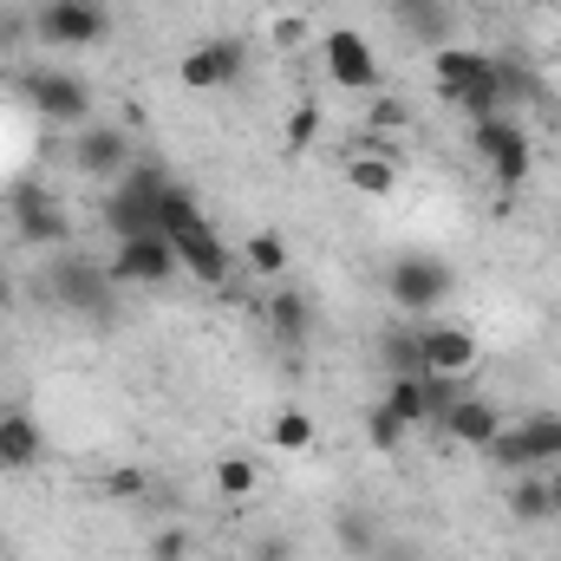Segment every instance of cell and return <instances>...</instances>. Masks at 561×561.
Returning <instances> with one entry per match:
<instances>
[{"instance_id": "obj_1", "label": "cell", "mask_w": 561, "mask_h": 561, "mask_svg": "<svg viewBox=\"0 0 561 561\" xmlns=\"http://www.w3.org/2000/svg\"><path fill=\"white\" fill-rule=\"evenodd\" d=\"M163 183H170V170H157V163H131L118 183H105V229H112V242H131V236H157V203H163Z\"/></svg>"}, {"instance_id": "obj_2", "label": "cell", "mask_w": 561, "mask_h": 561, "mask_svg": "<svg viewBox=\"0 0 561 561\" xmlns=\"http://www.w3.org/2000/svg\"><path fill=\"white\" fill-rule=\"evenodd\" d=\"M450 294H457V268H450L444 255L412 249V255H392V262H386V300H392L399 313H412V320L437 313Z\"/></svg>"}, {"instance_id": "obj_3", "label": "cell", "mask_w": 561, "mask_h": 561, "mask_svg": "<svg viewBox=\"0 0 561 561\" xmlns=\"http://www.w3.org/2000/svg\"><path fill=\"white\" fill-rule=\"evenodd\" d=\"M470 150H477V163L490 170V183L503 190V196H516L523 183H529V170H536V144L529 131L503 112V118H477L470 125Z\"/></svg>"}, {"instance_id": "obj_4", "label": "cell", "mask_w": 561, "mask_h": 561, "mask_svg": "<svg viewBox=\"0 0 561 561\" xmlns=\"http://www.w3.org/2000/svg\"><path fill=\"white\" fill-rule=\"evenodd\" d=\"M7 209H13V229L26 249H66L72 242V209L39 183V176H20L7 190Z\"/></svg>"}, {"instance_id": "obj_5", "label": "cell", "mask_w": 561, "mask_h": 561, "mask_svg": "<svg viewBox=\"0 0 561 561\" xmlns=\"http://www.w3.org/2000/svg\"><path fill=\"white\" fill-rule=\"evenodd\" d=\"M26 105L46 118V125H66V131H79V125H92V85H85V72H66V66H39V72H26Z\"/></svg>"}, {"instance_id": "obj_6", "label": "cell", "mask_w": 561, "mask_h": 561, "mask_svg": "<svg viewBox=\"0 0 561 561\" xmlns=\"http://www.w3.org/2000/svg\"><path fill=\"white\" fill-rule=\"evenodd\" d=\"M105 0H39L33 7V33L59 53H79V46H99L105 39Z\"/></svg>"}, {"instance_id": "obj_7", "label": "cell", "mask_w": 561, "mask_h": 561, "mask_svg": "<svg viewBox=\"0 0 561 561\" xmlns=\"http://www.w3.org/2000/svg\"><path fill=\"white\" fill-rule=\"evenodd\" d=\"M490 463H503V470H549V463H561V412H536L523 424H503V437L490 444Z\"/></svg>"}, {"instance_id": "obj_8", "label": "cell", "mask_w": 561, "mask_h": 561, "mask_svg": "<svg viewBox=\"0 0 561 561\" xmlns=\"http://www.w3.org/2000/svg\"><path fill=\"white\" fill-rule=\"evenodd\" d=\"M320 66H327V79L340 85V92H379V53H373V39L359 33V26H333V33H320Z\"/></svg>"}, {"instance_id": "obj_9", "label": "cell", "mask_w": 561, "mask_h": 561, "mask_svg": "<svg viewBox=\"0 0 561 561\" xmlns=\"http://www.w3.org/2000/svg\"><path fill=\"white\" fill-rule=\"evenodd\" d=\"M477 366H483V346H477L470 327H457V320H424L419 327V373H431V379H470Z\"/></svg>"}, {"instance_id": "obj_10", "label": "cell", "mask_w": 561, "mask_h": 561, "mask_svg": "<svg viewBox=\"0 0 561 561\" xmlns=\"http://www.w3.org/2000/svg\"><path fill=\"white\" fill-rule=\"evenodd\" d=\"M131 163H138V144H131L125 125H79V131H72V170H79V176L118 183Z\"/></svg>"}, {"instance_id": "obj_11", "label": "cell", "mask_w": 561, "mask_h": 561, "mask_svg": "<svg viewBox=\"0 0 561 561\" xmlns=\"http://www.w3.org/2000/svg\"><path fill=\"white\" fill-rule=\"evenodd\" d=\"M249 72V46L242 39H203V46H190L183 59H176V85L183 92H222V85H236Z\"/></svg>"}, {"instance_id": "obj_12", "label": "cell", "mask_w": 561, "mask_h": 561, "mask_svg": "<svg viewBox=\"0 0 561 561\" xmlns=\"http://www.w3.org/2000/svg\"><path fill=\"white\" fill-rule=\"evenodd\" d=\"M53 300L59 307H72V313H92V320H105V307H112V294H118V280L112 268H99V262H79V255H66V262H53Z\"/></svg>"}, {"instance_id": "obj_13", "label": "cell", "mask_w": 561, "mask_h": 561, "mask_svg": "<svg viewBox=\"0 0 561 561\" xmlns=\"http://www.w3.org/2000/svg\"><path fill=\"white\" fill-rule=\"evenodd\" d=\"M105 268H112L118 287H163V280L183 275V262H176V249H170L163 236H131V242H118Z\"/></svg>"}, {"instance_id": "obj_14", "label": "cell", "mask_w": 561, "mask_h": 561, "mask_svg": "<svg viewBox=\"0 0 561 561\" xmlns=\"http://www.w3.org/2000/svg\"><path fill=\"white\" fill-rule=\"evenodd\" d=\"M437 431H444L450 444H463V450H490V444L503 437V412H496L483 392H463V399H450V405H444Z\"/></svg>"}, {"instance_id": "obj_15", "label": "cell", "mask_w": 561, "mask_h": 561, "mask_svg": "<svg viewBox=\"0 0 561 561\" xmlns=\"http://www.w3.org/2000/svg\"><path fill=\"white\" fill-rule=\"evenodd\" d=\"M496 72V59L490 53H477V46H437L431 53V79H437V99H457V92H470L477 79H490Z\"/></svg>"}, {"instance_id": "obj_16", "label": "cell", "mask_w": 561, "mask_h": 561, "mask_svg": "<svg viewBox=\"0 0 561 561\" xmlns=\"http://www.w3.org/2000/svg\"><path fill=\"white\" fill-rule=\"evenodd\" d=\"M176 262H183V275H196L203 287H229V275H236V255H229L222 229H209V236L183 242V249H176Z\"/></svg>"}, {"instance_id": "obj_17", "label": "cell", "mask_w": 561, "mask_h": 561, "mask_svg": "<svg viewBox=\"0 0 561 561\" xmlns=\"http://www.w3.org/2000/svg\"><path fill=\"white\" fill-rule=\"evenodd\" d=\"M399 183H405V170H399V157H392V150H353V157H346V190H359V196H379V203H386Z\"/></svg>"}, {"instance_id": "obj_18", "label": "cell", "mask_w": 561, "mask_h": 561, "mask_svg": "<svg viewBox=\"0 0 561 561\" xmlns=\"http://www.w3.org/2000/svg\"><path fill=\"white\" fill-rule=\"evenodd\" d=\"M46 457V431L26 412H0V470H33Z\"/></svg>"}, {"instance_id": "obj_19", "label": "cell", "mask_w": 561, "mask_h": 561, "mask_svg": "<svg viewBox=\"0 0 561 561\" xmlns=\"http://www.w3.org/2000/svg\"><path fill=\"white\" fill-rule=\"evenodd\" d=\"M268 327H275L280 346H300V340L313 333V300H307L300 287L275 280V294H268Z\"/></svg>"}, {"instance_id": "obj_20", "label": "cell", "mask_w": 561, "mask_h": 561, "mask_svg": "<svg viewBox=\"0 0 561 561\" xmlns=\"http://www.w3.org/2000/svg\"><path fill=\"white\" fill-rule=\"evenodd\" d=\"M510 516L516 523H556V496H549V470H516V483H510Z\"/></svg>"}, {"instance_id": "obj_21", "label": "cell", "mask_w": 561, "mask_h": 561, "mask_svg": "<svg viewBox=\"0 0 561 561\" xmlns=\"http://www.w3.org/2000/svg\"><path fill=\"white\" fill-rule=\"evenodd\" d=\"M236 262H242L255 280H287V262H294V255H287V236H280V229H255V236L242 242Z\"/></svg>"}, {"instance_id": "obj_22", "label": "cell", "mask_w": 561, "mask_h": 561, "mask_svg": "<svg viewBox=\"0 0 561 561\" xmlns=\"http://www.w3.org/2000/svg\"><path fill=\"white\" fill-rule=\"evenodd\" d=\"M333 542H340L353 561H366V556H379L386 529H379V516H373V510H340V516H333Z\"/></svg>"}, {"instance_id": "obj_23", "label": "cell", "mask_w": 561, "mask_h": 561, "mask_svg": "<svg viewBox=\"0 0 561 561\" xmlns=\"http://www.w3.org/2000/svg\"><path fill=\"white\" fill-rule=\"evenodd\" d=\"M313 437H320L313 419H307V412H294V405H280L275 419H268V444H275L280 457H307V450H313Z\"/></svg>"}, {"instance_id": "obj_24", "label": "cell", "mask_w": 561, "mask_h": 561, "mask_svg": "<svg viewBox=\"0 0 561 561\" xmlns=\"http://www.w3.org/2000/svg\"><path fill=\"white\" fill-rule=\"evenodd\" d=\"M405 125H412V105L392 99V92H373V105H366V131H373V138H399Z\"/></svg>"}, {"instance_id": "obj_25", "label": "cell", "mask_w": 561, "mask_h": 561, "mask_svg": "<svg viewBox=\"0 0 561 561\" xmlns=\"http://www.w3.org/2000/svg\"><path fill=\"white\" fill-rule=\"evenodd\" d=\"M379 359H386V379L392 373H419V327H386Z\"/></svg>"}, {"instance_id": "obj_26", "label": "cell", "mask_w": 561, "mask_h": 561, "mask_svg": "<svg viewBox=\"0 0 561 561\" xmlns=\"http://www.w3.org/2000/svg\"><path fill=\"white\" fill-rule=\"evenodd\" d=\"M216 490H222L229 503H242V496L262 490V470H255L249 457H222V463H216Z\"/></svg>"}, {"instance_id": "obj_27", "label": "cell", "mask_w": 561, "mask_h": 561, "mask_svg": "<svg viewBox=\"0 0 561 561\" xmlns=\"http://www.w3.org/2000/svg\"><path fill=\"white\" fill-rule=\"evenodd\" d=\"M405 431H412V424L399 419V412H386V405H373V412H366V444H373V450H399V444H405Z\"/></svg>"}, {"instance_id": "obj_28", "label": "cell", "mask_w": 561, "mask_h": 561, "mask_svg": "<svg viewBox=\"0 0 561 561\" xmlns=\"http://www.w3.org/2000/svg\"><path fill=\"white\" fill-rule=\"evenodd\" d=\"M320 138V105H294L287 112V150H307Z\"/></svg>"}, {"instance_id": "obj_29", "label": "cell", "mask_w": 561, "mask_h": 561, "mask_svg": "<svg viewBox=\"0 0 561 561\" xmlns=\"http://www.w3.org/2000/svg\"><path fill=\"white\" fill-rule=\"evenodd\" d=\"M150 561H190V529H157L150 536Z\"/></svg>"}, {"instance_id": "obj_30", "label": "cell", "mask_w": 561, "mask_h": 561, "mask_svg": "<svg viewBox=\"0 0 561 561\" xmlns=\"http://www.w3.org/2000/svg\"><path fill=\"white\" fill-rule=\"evenodd\" d=\"M268 39H275L280 53H294V46L307 39V20H300V13H280L275 26H268Z\"/></svg>"}, {"instance_id": "obj_31", "label": "cell", "mask_w": 561, "mask_h": 561, "mask_svg": "<svg viewBox=\"0 0 561 561\" xmlns=\"http://www.w3.org/2000/svg\"><path fill=\"white\" fill-rule=\"evenodd\" d=\"M144 483H150L144 470H112V477H105V490H112L118 503H138V496H144Z\"/></svg>"}, {"instance_id": "obj_32", "label": "cell", "mask_w": 561, "mask_h": 561, "mask_svg": "<svg viewBox=\"0 0 561 561\" xmlns=\"http://www.w3.org/2000/svg\"><path fill=\"white\" fill-rule=\"evenodd\" d=\"M7 307H13V275L0 268V313H7Z\"/></svg>"}, {"instance_id": "obj_33", "label": "cell", "mask_w": 561, "mask_h": 561, "mask_svg": "<svg viewBox=\"0 0 561 561\" xmlns=\"http://www.w3.org/2000/svg\"><path fill=\"white\" fill-rule=\"evenodd\" d=\"M549 496H556V516H561V463H549Z\"/></svg>"}, {"instance_id": "obj_34", "label": "cell", "mask_w": 561, "mask_h": 561, "mask_svg": "<svg viewBox=\"0 0 561 561\" xmlns=\"http://www.w3.org/2000/svg\"><path fill=\"white\" fill-rule=\"evenodd\" d=\"M262 561H287V542H275V549H262Z\"/></svg>"}, {"instance_id": "obj_35", "label": "cell", "mask_w": 561, "mask_h": 561, "mask_svg": "<svg viewBox=\"0 0 561 561\" xmlns=\"http://www.w3.org/2000/svg\"><path fill=\"white\" fill-rule=\"evenodd\" d=\"M0 556H7V536H0Z\"/></svg>"}]
</instances>
